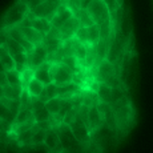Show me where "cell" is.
I'll list each match as a JSON object with an SVG mask.
<instances>
[{"label":"cell","mask_w":153,"mask_h":153,"mask_svg":"<svg viewBox=\"0 0 153 153\" xmlns=\"http://www.w3.org/2000/svg\"><path fill=\"white\" fill-rule=\"evenodd\" d=\"M114 109V114H116V123H117V134L119 139L124 137L128 134V132L132 129L134 125V108L132 105L131 99L128 95L117 100L116 102L111 104Z\"/></svg>","instance_id":"cell-1"},{"label":"cell","mask_w":153,"mask_h":153,"mask_svg":"<svg viewBox=\"0 0 153 153\" xmlns=\"http://www.w3.org/2000/svg\"><path fill=\"white\" fill-rule=\"evenodd\" d=\"M93 76H95V79L99 83H104V84L109 85V87H113V88L123 87V83H124V81L120 79V73L116 68V64L111 63L107 59L102 60L95 68Z\"/></svg>","instance_id":"cell-2"},{"label":"cell","mask_w":153,"mask_h":153,"mask_svg":"<svg viewBox=\"0 0 153 153\" xmlns=\"http://www.w3.org/2000/svg\"><path fill=\"white\" fill-rule=\"evenodd\" d=\"M29 7L25 4L23 0H16L7 11L3 15L1 20H0V28H12L19 25L23 20L27 17V15L29 13Z\"/></svg>","instance_id":"cell-3"},{"label":"cell","mask_w":153,"mask_h":153,"mask_svg":"<svg viewBox=\"0 0 153 153\" xmlns=\"http://www.w3.org/2000/svg\"><path fill=\"white\" fill-rule=\"evenodd\" d=\"M56 128H57L59 136H60V143L63 145L64 153H83V143H80L76 139V136L73 134L72 129L68 124L61 123Z\"/></svg>","instance_id":"cell-4"},{"label":"cell","mask_w":153,"mask_h":153,"mask_svg":"<svg viewBox=\"0 0 153 153\" xmlns=\"http://www.w3.org/2000/svg\"><path fill=\"white\" fill-rule=\"evenodd\" d=\"M87 11L89 12L95 24L97 25L112 22V13L108 5L104 3V0H92L87 5Z\"/></svg>","instance_id":"cell-5"},{"label":"cell","mask_w":153,"mask_h":153,"mask_svg":"<svg viewBox=\"0 0 153 153\" xmlns=\"http://www.w3.org/2000/svg\"><path fill=\"white\" fill-rule=\"evenodd\" d=\"M97 95L101 102H108V104H113L117 100H120L121 97L126 96V91L123 87H109V85L100 83L97 88Z\"/></svg>","instance_id":"cell-6"},{"label":"cell","mask_w":153,"mask_h":153,"mask_svg":"<svg viewBox=\"0 0 153 153\" xmlns=\"http://www.w3.org/2000/svg\"><path fill=\"white\" fill-rule=\"evenodd\" d=\"M52 77H53V83L56 85H64L73 81V72L68 65L64 63H52Z\"/></svg>","instance_id":"cell-7"},{"label":"cell","mask_w":153,"mask_h":153,"mask_svg":"<svg viewBox=\"0 0 153 153\" xmlns=\"http://www.w3.org/2000/svg\"><path fill=\"white\" fill-rule=\"evenodd\" d=\"M76 39L87 45H96L99 40L101 39L100 35V27L97 24H93L91 27H80L76 32Z\"/></svg>","instance_id":"cell-8"},{"label":"cell","mask_w":153,"mask_h":153,"mask_svg":"<svg viewBox=\"0 0 153 153\" xmlns=\"http://www.w3.org/2000/svg\"><path fill=\"white\" fill-rule=\"evenodd\" d=\"M61 5V0H44L42 4H39L36 8L31 10V12L37 17H45L48 20H52L55 13Z\"/></svg>","instance_id":"cell-9"},{"label":"cell","mask_w":153,"mask_h":153,"mask_svg":"<svg viewBox=\"0 0 153 153\" xmlns=\"http://www.w3.org/2000/svg\"><path fill=\"white\" fill-rule=\"evenodd\" d=\"M48 60V51L43 44L35 45V48L28 53V68L36 69L39 65Z\"/></svg>","instance_id":"cell-10"},{"label":"cell","mask_w":153,"mask_h":153,"mask_svg":"<svg viewBox=\"0 0 153 153\" xmlns=\"http://www.w3.org/2000/svg\"><path fill=\"white\" fill-rule=\"evenodd\" d=\"M69 126H71V129H72L73 134L76 136V139L80 141V143H87V141L91 140L89 128H88V125L83 121V119L80 117L79 113H77V116H76V119L69 124Z\"/></svg>","instance_id":"cell-11"},{"label":"cell","mask_w":153,"mask_h":153,"mask_svg":"<svg viewBox=\"0 0 153 153\" xmlns=\"http://www.w3.org/2000/svg\"><path fill=\"white\" fill-rule=\"evenodd\" d=\"M80 20H79L77 16H72L69 20H67L60 28V33H61V40L63 42H67V40H71L76 36V32L80 28Z\"/></svg>","instance_id":"cell-12"},{"label":"cell","mask_w":153,"mask_h":153,"mask_svg":"<svg viewBox=\"0 0 153 153\" xmlns=\"http://www.w3.org/2000/svg\"><path fill=\"white\" fill-rule=\"evenodd\" d=\"M97 108L102 116L104 124H107L109 128H112L113 131L117 132V123H116V114H114V109L111 104L108 102H101L100 101L97 104Z\"/></svg>","instance_id":"cell-13"},{"label":"cell","mask_w":153,"mask_h":153,"mask_svg":"<svg viewBox=\"0 0 153 153\" xmlns=\"http://www.w3.org/2000/svg\"><path fill=\"white\" fill-rule=\"evenodd\" d=\"M31 109L33 112L36 123L45 121V120H49V117H51V113H49V111L45 107V102L42 101L39 97H32Z\"/></svg>","instance_id":"cell-14"},{"label":"cell","mask_w":153,"mask_h":153,"mask_svg":"<svg viewBox=\"0 0 153 153\" xmlns=\"http://www.w3.org/2000/svg\"><path fill=\"white\" fill-rule=\"evenodd\" d=\"M51 68H52V63L45 61V63H43L42 65H39L36 69H35L33 77L37 79L39 81H42L44 85H48V84L53 83V77H52Z\"/></svg>","instance_id":"cell-15"},{"label":"cell","mask_w":153,"mask_h":153,"mask_svg":"<svg viewBox=\"0 0 153 153\" xmlns=\"http://www.w3.org/2000/svg\"><path fill=\"white\" fill-rule=\"evenodd\" d=\"M17 27L22 29L25 39H27L29 43L33 44V45H39V44L43 43L45 35H43L42 32H39L37 29H35L33 27H31V25H22V24H19Z\"/></svg>","instance_id":"cell-16"},{"label":"cell","mask_w":153,"mask_h":153,"mask_svg":"<svg viewBox=\"0 0 153 153\" xmlns=\"http://www.w3.org/2000/svg\"><path fill=\"white\" fill-rule=\"evenodd\" d=\"M72 16H75L72 11H71L69 8H67L64 4H61V5H60V8L57 10V12L55 13V16L52 17V20H51L52 27L60 28L61 25H63L64 23L67 22V20H69Z\"/></svg>","instance_id":"cell-17"},{"label":"cell","mask_w":153,"mask_h":153,"mask_svg":"<svg viewBox=\"0 0 153 153\" xmlns=\"http://www.w3.org/2000/svg\"><path fill=\"white\" fill-rule=\"evenodd\" d=\"M19 124H36L33 112H32L31 107H22L17 113V116L15 117L13 125H19Z\"/></svg>","instance_id":"cell-18"},{"label":"cell","mask_w":153,"mask_h":153,"mask_svg":"<svg viewBox=\"0 0 153 153\" xmlns=\"http://www.w3.org/2000/svg\"><path fill=\"white\" fill-rule=\"evenodd\" d=\"M83 87L79 84H76L75 81H71L68 84L64 85H59V96L63 99H68V97H73L75 95H79L81 92Z\"/></svg>","instance_id":"cell-19"},{"label":"cell","mask_w":153,"mask_h":153,"mask_svg":"<svg viewBox=\"0 0 153 153\" xmlns=\"http://www.w3.org/2000/svg\"><path fill=\"white\" fill-rule=\"evenodd\" d=\"M80 99H81V105H87V107H93V105H97L100 102L97 92L91 89V88H83L81 89Z\"/></svg>","instance_id":"cell-20"},{"label":"cell","mask_w":153,"mask_h":153,"mask_svg":"<svg viewBox=\"0 0 153 153\" xmlns=\"http://www.w3.org/2000/svg\"><path fill=\"white\" fill-rule=\"evenodd\" d=\"M7 31H8V35H10V36L12 37V39H15V40H16V42H19V43L22 44L23 47H24V48H25V51H27L28 53L32 51V49L35 48V45H33V44H32V43H29L28 40L25 39V36H24V35H23L22 29H20L19 27H17V25H16V27H12V28H8Z\"/></svg>","instance_id":"cell-21"},{"label":"cell","mask_w":153,"mask_h":153,"mask_svg":"<svg viewBox=\"0 0 153 153\" xmlns=\"http://www.w3.org/2000/svg\"><path fill=\"white\" fill-rule=\"evenodd\" d=\"M104 124V120H102V116L100 113L97 105H93V107H89V131H95L96 128L101 126Z\"/></svg>","instance_id":"cell-22"},{"label":"cell","mask_w":153,"mask_h":153,"mask_svg":"<svg viewBox=\"0 0 153 153\" xmlns=\"http://www.w3.org/2000/svg\"><path fill=\"white\" fill-rule=\"evenodd\" d=\"M71 42H72V49H73V56H75L76 59H77L79 61H83L85 59V56L88 53V47L87 44L81 43L79 39H76V37H73V39H71Z\"/></svg>","instance_id":"cell-23"},{"label":"cell","mask_w":153,"mask_h":153,"mask_svg":"<svg viewBox=\"0 0 153 153\" xmlns=\"http://www.w3.org/2000/svg\"><path fill=\"white\" fill-rule=\"evenodd\" d=\"M42 44L47 48L48 53H52V52H56L59 48H60L61 44H63V40L57 39V37H53V36H51V35L47 33L45 36H44V40H43Z\"/></svg>","instance_id":"cell-24"},{"label":"cell","mask_w":153,"mask_h":153,"mask_svg":"<svg viewBox=\"0 0 153 153\" xmlns=\"http://www.w3.org/2000/svg\"><path fill=\"white\" fill-rule=\"evenodd\" d=\"M0 61L4 64V67L7 68V71L13 69L15 68V60L13 56L8 52V49L4 45H0Z\"/></svg>","instance_id":"cell-25"},{"label":"cell","mask_w":153,"mask_h":153,"mask_svg":"<svg viewBox=\"0 0 153 153\" xmlns=\"http://www.w3.org/2000/svg\"><path fill=\"white\" fill-rule=\"evenodd\" d=\"M28 89V92L31 93V96L32 97H39L40 95L43 93V91H44V88H45V85H44L42 81H39L37 79H32L31 81L28 83V85L25 87Z\"/></svg>","instance_id":"cell-26"},{"label":"cell","mask_w":153,"mask_h":153,"mask_svg":"<svg viewBox=\"0 0 153 153\" xmlns=\"http://www.w3.org/2000/svg\"><path fill=\"white\" fill-rule=\"evenodd\" d=\"M59 96V85H56L55 83H51L48 85H45V88H44L43 93L39 96V99L42 100V101H48L49 99L52 97H57Z\"/></svg>","instance_id":"cell-27"},{"label":"cell","mask_w":153,"mask_h":153,"mask_svg":"<svg viewBox=\"0 0 153 153\" xmlns=\"http://www.w3.org/2000/svg\"><path fill=\"white\" fill-rule=\"evenodd\" d=\"M24 87H15V85L5 84L4 85V97L11 100H20Z\"/></svg>","instance_id":"cell-28"},{"label":"cell","mask_w":153,"mask_h":153,"mask_svg":"<svg viewBox=\"0 0 153 153\" xmlns=\"http://www.w3.org/2000/svg\"><path fill=\"white\" fill-rule=\"evenodd\" d=\"M45 134H47L45 129L39 128L37 124H36V129H35L33 136H32V141H31V148H36V146L44 145V141H45Z\"/></svg>","instance_id":"cell-29"},{"label":"cell","mask_w":153,"mask_h":153,"mask_svg":"<svg viewBox=\"0 0 153 153\" xmlns=\"http://www.w3.org/2000/svg\"><path fill=\"white\" fill-rule=\"evenodd\" d=\"M4 47L8 49V52H10L12 56L17 55V53H22V52H27V51H25V48L22 45V44H20L19 42H16L15 39H12L11 36L7 39V42H5Z\"/></svg>","instance_id":"cell-30"},{"label":"cell","mask_w":153,"mask_h":153,"mask_svg":"<svg viewBox=\"0 0 153 153\" xmlns=\"http://www.w3.org/2000/svg\"><path fill=\"white\" fill-rule=\"evenodd\" d=\"M7 81L10 85H15V87H23L22 81V73L17 69H10L7 71Z\"/></svg>","instance_id":"cell-31"},{"label":"cell","mask_w":153,"mask_h":153,"mask_svg":"<svg viewBox=\"0 0 153 153\" xmlns=\"http://www.w3.org/2000/svg\"><path fill=\"white\" fill-rule=\"evenodd\" d=\"M61 102H63V99L57 96V97H52L48 101H45V107L51 114H57L61 109Z\"/></svg>","instance_id":"cell-32"},{"label":"cell","mask_w":153,"mask_h":153,"mask_svg":"<svg viewBox=\"0 0 153 153\" xmlns=\"http://www.w3.org/2000/svg\"><path fill=\"white\" fill-rule=\"evenodd\" d=\"M61 4H64L67 8H69L75 16H77L79 12L83 8V0H61Z\"/></svg>","instance_id":"cell-33"},{"label":"cell","mask_w":153,"mask_h":153,"mask_svg":"<svg viewBox=\"0 0 153 153\" xmlns=\"http://www.w3.org/2000/svg\"><path fill=\"white\" fill-rule=\"evenodd\" d=\"M77 17H79V20H80L81 27H91V25L95 24V22H93V19L91 17L89 12L87 11V8H81V11L79 12Z\"/></svg>","instance_id":"cell-34"},{"label":"cell","mask_w":153,"mask_h":153,"mask_svg":"<svg viewBox=\"0 0 153 153\" xmlns=\"http://www.w3.org/2000/svg\"><path fill=\"white\" fill-rule=\"evenodd\" d=\"M0 120H5V121L11 123L13 125V121H15V116L11 113V111L8 109V107L4 104L1 99H0Z\"/></svg>","instance_id":"cell-35"},{"label":"cell","mask_w":153,"mask_h":153,"mask_svg":"<svg viewBox=\"0 0 153 153\" xmlns=\"http://www.w3.org/2000/svg\"><path fill=\"white\" fill-rule=\"evenodd\" d=\"M104 3L108 5L111 13L114 15L120 8H123V4H124V0H104Z\"/></svg>","instance_id":"cell-36"},{"label":"cell","mask_w":153,"mask_h":153,"mask_svg":"<svg viewBox=\"0 0 153 153\" xmlns=\"http://www.w3.org/2000/svg\"><path fill=\"white\" fill-rule=\"evenodd\" d=\"M8 37H10V35H8V31H7V29L0 28V45H4Z\"/></svg>","instance_id":"cell-37"},{"label":"cell","mask_w":153,"mask_h":153,"mask_svg":"<svg viewBox=\"0 0 153 153\" xmlns=\"http://www.w3.org/2000/svg\"><path fill=\"white\" fill-rule=\"evenodd\" d=\"M23 1L28 5L29 10H33V8H36L39 4H42L44 0H23Z\"/></svg>","instance_id":"cell-38"},{"label":"cell","mask_w":153,"mask_h":153,"mask_svg":"<svg viewBox=\"0 0 153 153\" xmlns=\"http://www.w3.org/2000/svg\"><path fill=\"white\" fill-rule=\"evenodd\" d=\"M0 84H1V85L8 84V81H7V72H1V73H0Z\"/></svg>","instance_id":"cell-39"},{"label":"cell","mask_w":153,"mask_h":153,"mask_svg":"<svg viewBox=\"0 0 153 153\" xmlns=\"http://www.w3.org/2000/svg\"><path fill=\"white\" fill-rule=\"evenodd\" d=\"M4 97V85L0 84V99Z\"/></svg>","instance_id":"cell-40"},{"label":"cell","mask_w":153,"mask_h":153,"mask_svg":"<svg viewBox=\"0 0 153 153\" xmlns=\"http://www.w3.org/2000/svg\"><path fill=\"white\" fill-rule=\"evenodd\" d=\"M1 72H7V68H5L4 64H3L1 61H0V73H1Z\"/></svg>","instance_id":"cell-41"}]
</instances>
